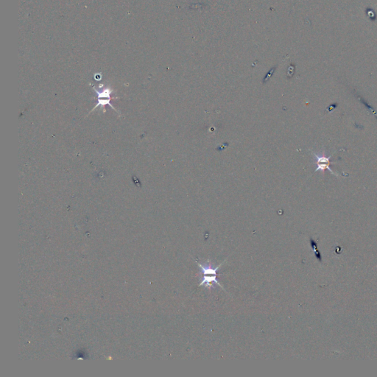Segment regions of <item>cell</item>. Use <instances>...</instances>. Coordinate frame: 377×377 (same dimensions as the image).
Instances as JSON below:
<instances>
[{"label": "cell", "instance_id": "6da1fadb", "mask_svg": "<svg viewBox=\"0 0 377 377\" xmlns=\"http://www.w3.org/2000/svg\"><path fill=\"white\" fill-rule=\"evenodd\" d=\"M94 91L97 93V99H98V101H97V103L95 106L94 107L93 109L91 110V112H92L93 111L96 110V108H98V107H103L104 105H108L111 107V108H113L115 111L116 112H119L118 111H116L114 107L113 106V105L111 103V94L112 92V90L109 88H103V85H100L99 86V89H97L96 87H94ZM89 112V114L91 113Z\"/></svg>", "mask_w": 377, "mask_h": 377}, {"label": "cell", "instance_id": "7a4b0ae2", "mask_svg": "<svg viewBox=\"0 0 377 377\" xmlns=\"http://www.w3.org/2000/svg\"><path fill=\"white\" fill-rule=\"evenodd\" d=\"M312 153L314 155V161H315L314 164H316L315 172H318V171L323 172L325 169H327L328 170L330 171L332 174L337 176V175L334 173L330 168L331 156H327L325 155V152H322L321 153H316L314 152H312Z\"/></svg>", "mask_w": 377, "mask_h": 377}]
</instances>
